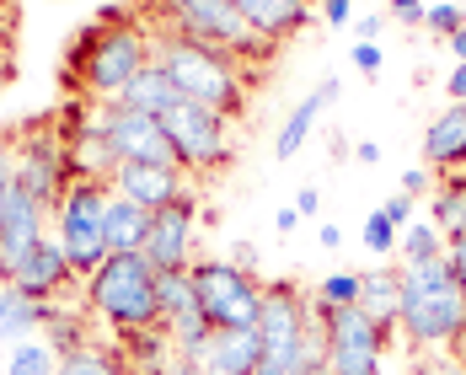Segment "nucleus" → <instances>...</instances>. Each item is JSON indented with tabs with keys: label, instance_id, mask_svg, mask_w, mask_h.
Here are the masks:
<instances>
[{
	"label": "nucleus",
	"instance_id": "1",
	"mask_svg": "<svg viewBox=\"0 0 466 375\" xmlns=\"http://www.w3.org/2000/svg\"><path fill=\"white\" fill-rule=\"evenodd\" d=\"M150 59H156V33L145 27L140 16H124V22H92L86 33L70 38L65 81L81 86L92 107H102V102H113V96L124 92Z\"/></svg>",
	"mask_w": 466,
	"mask_h": 375
},
{
	"label": "nucleus",
	"instance_id": "2",
	"mask_svg": "<svg viewBox=\"0 0 466 375\" xmlns=\"http://www.w3.org/2000/svg\"><path fill=\"white\" fill-rule=\"evenodd\" d=\"M156 65L172 76V86H177L183 102H198V107L220 113L226 124H236L247 113V76H241V65H236L226 48L156 33Z\"/></svg>",
	"mask_w": 466,
	"mask_h": 375
},
{
	"label": "nucleus",
	"instance_id": "3",
	"mask_svg": "<svg viewBox=\"0 0 466 375\" xmlns=\"http://www.w3.org/2000/svg\"><path fill=\"white\" fill-rule=\"evenodd\" d=\"M397 332L413 349H461L466 343V295L451 279V263H402V322Z\"/></svg>",
	"mask_w": 466,
	"mask_h": 375
},
{
	"label": "nucleus",
	"instance_id": "4",
	"mask_svg": "<svg viewBox=\"0 0 466 375\" xmlns=\"http://www.w3.org/2000/svg\"><path fill=\"white\" fill-rule=\"evenodd\" d=\"M140 16H156L150 33H172V38H187V44H209V48H226L236 65H252V59H274L279 44L258 38L241 11L231 0H161V5H140Z\"/></svg>",
	"mask_w": 466,
	"mask_h": 375
},
{
	"label": "nucleus",
	"instance_id": "5",
	"mask_svg": "<svg viewBox=\"0 0 466 375\" xmlns=\"http://www.w3.org/2000/svg\"><path fill=\"white\" fill-rule=\"evenodd\" d=\"M86 311L102 317L113 332H135L161 322V300H156V269L145 263V252H113L92 279H86Z\"/></svg>",
	"mask_w": 466,
	"mask_h": 375
},
{
	"label": "nucleus",
	"instance_id": "6",
	"mask_svg": "<svg viewBox=\"0 0 466 375\" xmlns=\"http://www.w3.org/2000/svg\"><path fill=\"white\" fill-rule=\"evenodd\" d=\"M107 198H113V183L102 177H76L65 188L59 209H54V241L65 247L76 279H92L96 269L107 263Z\"/></svg>",
	"mask_w": 466,
	"mask_h": 375
},
{
	"label": "nucleus",
	"instance_id": "7",
	"mask_svg": "<svg viewBox=\"0 0 466 375\" xmlns=\"http://www.w3.org/2000/svg\"><path fill=\"white\" fill-rule=\"evenodd\" d=\"M193 295H198V311L209 317V328H258L263 322V284L258 274L236 269L226 258H193L187 269Z\"/></svg>",
	"mask_w": 466,
	"mask_h": 375
},
{
	"label": "nucleus",
	"instance_id": "8",
	"mask_svg": "<svg viewBox=\"0 0 466 375\" xmlns=\"http://www.w3.org/2000/svg\"><path fill=\"white\" fill-rule=\"evenodd\" d=\"M161 129H167V140H172L177 167H183V172H193V177L226 172V167L236 161V135H231V124H226L220 113L198 107V102H177V107L161 118Z\"/></svg>",
	"mask_w": 466,
	"mask_h": 375
},
{
	"label": "nucleus",
	"instance_id": "9",
	"mask_svg": "<svg viewBox=\"0 0 466 375\" xmlns=\"http://www.w3.org/2000/svg\"><path fill=\"white\" fill-rule=\"evenodd\" d=\"M386 349L391 338L360 306H327V370L332 375H380Z\"/></svg>",
	"mask_w": 466,
	"mask_h": 375
},
{
	"label": "nucleus",
	"instance_id": "10",
	"mask_svg": "<svg viewBox=\"0 0 466 375\" xmlns=\"http://www.w3.org/2000/svg\"><path fill=\"white\" fill-rule=\"evenodd\" d=\"M96 124H102V135L113 145V161H118V167H177L161 118L129 113V107H118V102H102V107H96Z\"/></svg>",
	"mask_w": 466,
	"mask_h": 375
},
{
	"label": "nucleus",
	"instance_id": "11",
	"mask_svg": "<svg viewBox=\"0 0 466 375\" xmlns=\"http://www.w3.org/2000/svg\"><path fill=\"white\" fill-rule=\"evenodd\" d=\"M16 183L27 188V193H33V198L48 209V215L59 209L65 188L76 183L70 145L59 140V135H48V124H44V129H33L27 140H16Z\"/></svg>",
	"mask_w": 466,
	"mask_h": 375
},
{
	"label": "nucleus",
	"instance_id": "12",
	"mask_svg": "<svg viewBox=\"0 0 466 375\" xmlns=\"http://www.w3.org/2000/svg\"><path fill=\"white\" fill-rule=\"evenodd\" d=\"M198 188H187L177 204L156 209L150 215V236H145V263L156 274H172V269H193V226H198Z\"/></svg>",
	"mask_w": 466,
	"mask_h": 375
},
{
	"label": "nucleus",
	"instance_id": "13",
	"mask_svg": "<svg viewBox=\"0 0 466 375\" xmlns=\"http://www.w3.org/2000/svg\"><path fill=\"white\" fill-rule=\"evenodd\" d=\"M48 215L44 204L27 193L22 183H11V193H5V215H0V279L11 284V274L33 258V247L48 236Z\"/></svg>",
	"mask_w": 466,
	"mask_h": 375
},
{
	"label": "nucleus",
	"instance_id": "14",
	"mask_svg": "<svg viewBox=\"0 0 466 375\" xmlns=\"http://www.w3.org/2000/svg\"><path fill=\"white\" fill-rule=\"evenodd\" d=\"M76 284V269H70V258H65V247L44 236L38 247H33V258L11 274V289H22V295H33V300H59L65 289Z\"/></svg>",
	"mask_w": 466,
	"mask_h": 375
},
{
	"label": "nucleus",
	"instance_id": "15",
	"mask_svg": "<svg viewBox=\"0 0 466 375\" xmlns=\"http://www.w3.org/2000/svg\"><path fill=\"white\" fill-rule=\"evenodd\" d=\"M187 172L183 167H118L113 172V193H124V198H135L140 209H167V204H177L187 193Z\"/></svg>",
	"mask_w": 466,
	"mask_h": 375
},
{
	"label": "nucleus",
	"instance_id": "16",
	"mask_svg": "<svg viewBox=\"0 0 466 375\" xmlns=\"http://www.w3.org/2000/svg\"><path fill=\"white\" fill-rule=\"evenodd\" d=\"M231 5L241 11V22L258 38H268V44H289L295 33L311 27V5L306 0H231Z\"/></svg>",
	"mask_w": 466,
	"mask_h": 375
},
{
	"label": "nucleus",
	"instance_id": "17",
	"mask_svg": "<svg viewBox=\"0 0 466 375\" xmlns=\"http://www.w3.org/2000/svg\"><path fill=\"white\" fill-rule=\"evenodd\" d=\"M423 167L429 172H466V102H451L423 129Z\"/></svg>",
	"mask_w": 466,
	"mask_h": 375
},
{
	"label": "nucleus",
	"instance_id": "18",
	"mask_svg": "<svg viewBox=\"0 0 466 375\" xmlns=\"http://www.w3.org/2000/svg\"><path fill=\"white\" fill-rule=\"evenodd\" d=\"M354 306L386 338H397V322H402V269H370V274H360V300Z\"/></svg>",
	"mask_w": 466,
	"mask_h": 375
},
{
	"label": "nucleus",
	"instance_id": "19",
	"mask_svg": "<svg viewBox=\"0 0 466 375\" xmlns=\"http://www.w3.org/2000/svg\"><path fill=\"white\" fill-rule=\"evenodd\" d=\"M204 370H220V375H258L263 370V338L258 328H215L209 338V360Z\"/></svg>",
	"mask_w": 466,
	"mask_h": 375
},
{
	"label": "nucleus",
	"instance_id": "20",
	"mask_svg": "<svg viewBox=\"0 0 466 375\" xmlns=\"http://www.w3.org/2000/svg\"><path fill=\"white\" fill-rule=\"evenodd\" d=\"M338 92H343L338 81H322L317 92H306V96H300V107H295V113L284 118L279 140H274V156H279V161H295V150H300V145L311 140V129H317V118H322L327 107L338 102Z\"/></svg>",
	"mask_w": 466,
	"mask_h": 375
},
{
	"label": "nucleus",
	"instance_id": "21",
	"mask_svg": "<svg viewBox=\"0 0 466 375\" xmlns=\"http://www.w3.org/2000/svg\"><path fill=\"white\" fill-rule=\"evenodd\" d=\"M113 102H118V107H129V113H150V118H167V113H172V107H177L183 96H177V86H172V76H167V70H161V65L150 59V65H145L140 76H135V81H129L124 92L113 96Z\"/></svg>",
	"mask_w": 466,
	"mask_h": 375
},
{
	"label": "nucleus",
	"instance_id": "22",
	"mask_svg": "<svg viewBox=\"0 0 466 375\" xmlns=\"http://www.w3.org/2000/svg\"><path fill=\"white\" fill-rule=\"evenodd\" d=\"M118 354H124V365H129L135 375H161L172 360H177L167 322H156V328H135V332H118Z\"/></svg>",
	"mask_w": 466,
	"mask_h": 375
},
{
	"label": "nucleus",
	"instance_id": "23",
	"mask_svg": "<svg viewBox=\"0 0 466 375\" xmlns=\"http://www.w3.org/2000/svg\"><path fill=\"white\" fill-rule=\"evenodd\" d=\"M145 236H150V209L113 193L107 198V258L113 252H145Z\"/></svg>",
	"mask_w": 466,
	"mask_h": 375
},
{
	"label": "nucleus",
	"instance_id": "24",
	"mask_svg": "<svg viewBox=\"0 0 466 375\" xmlns=\"http://www.w3.org/2000/svg\"><path fill=\"white\" fill-rule=\"evenodd\" d=\"M48 306L54 300H33V295H22V289H0V338L5 343H22V338H38L48 322Z\"/></svg>",
	"mask_w": 466,
	"mask_h": 375
},
{
	"label": "nucleus",
	"instance_id": "25",
	"mask_svg": "<svg viewBox=\"0 0 466 375\" xmlns=\"http://www.w3.org/2000/svg\"><path fill=\"white\" fill-rule=\"evenodd\" d=\"M92 311L86 306H48V322H44V343L65 360V354H81L92 349Z\"/></svg>",
	"mask_w": 466,
	"mask_h": 375
},
{
	"label": "nucleus",
	"instance_id": "26",
	"mask_svg": "<svg viewBox=\"0 0 466 375\" xmlns=\"http://www.w3.org/2000/svg\"><path fill=\"white\" fill-rule=\"evenodd\" d=\"M429 220L445 236L466 231V172H445V177L434 183V193H429Z\"/></svg>",
	"mask_w": 466,
	"mask_h": 375
},
{
	"label": "nucleus",
	"instance_id": "27",
	"mask_svg": "<svg viewBox=\"0 0 466 375\" xmlns=\"http://www.w3.org/2000/svg\"><path fill=\"white\" fill-rule=\"evenodd\" d=\"M167 332H172V349H177V360H209V338H215V328H209V317L204 311H187V317H177V322H167Z\"/></svg>",
	"mask_w": 466,
	"mask_h": 375
},
{
	"label": "nucleus",
	"instance_id": "28",
	"mask_svg": "<svg viewBox=\"0 0 466 375\" xmlns=\"http://www.w3.org/2000/svg\"><path fill=\"white\" fill-rule=\"evenodd\" d=\"M156 300H161V322H177V317H187V311H198V295H193L187 269L156 274Z\"/></svg>",
	"mask_w": 466,
	"mask_h": 375
},
{
	"label": "nucleus",
	"instance_id": "29",
	"mask_svg": "<svg viewBox=\"0 0 466 375\" xmlns=\"http://www.w3.org/2000/svg\"><path fill=\"white\" fill-rule=\"evenodd\" d=\"M5 375H59V354L44 343V332L38 338H22L5 354Z\"/></svg>",
	"mask_w": 466,
	"mask_h": 375
},
{
	"label": "nucleus",
	"instance_id": "30",
	"mask_svg": "<svg viewBox=\"0 0 466 375\" xmlns=\"http://www.w3.org/2000/svg\"><path fill=\"white\" fill-rule=\"evenodd\" d=\"M59 375H135V370L124 365L118 349L92 343V349H81V354H65V360H59Z\"/></svg>",
	"mask_w": 466,
	"mask_h": 375
},
{
	"label": "nucleus",
	"instance_id": "31",
	"mask_svg": "<svg viewBox=\"0 0 466 375\" xmlns=\"http://www.w3.org/2000/svg\"><path fill=\"white\" fill-rule=\"evenodd\" d=\"M397 247H402L408 263H434V258H445V231L434 220H413V226H402Z\"/></svg>",
	"mask_w": 466,
	"mask_h": 375
},
{
	"label": "nucleus",
	"instance_id": "32",
	"mask_svg": "<svg viewBox=\"0 0 466 375\" xmlns=\"http://www.w3.org/2000/svg\"><path fill=\"white\" fill-rule=\"evenodd\" d=\"M423 27H429L434 38H445V44H451V38H456V33L466 27V5H456V0H440V5H429Z\"/></svg>",
	"mask_w": 466,
	"mask_h": 375
},
{
	"label": "nucleus",
	"instance_id": "33",
	"mask_svg": "<svg viewBox=\"0 0 466 375\" xmlns=\"http://www.w3.org/2000/svg\"><path fill=\"white\" fill-rule=\"evenodd\" d=\"M317 295H322L327 306H354L360 300V274H327Z\"/></svg>",
	"mask_w": 466,
	"mask_h": 375
},
{
	"label": "nucleus",
	"instance_id": "34",
	"mask_svg": "<svg viewBox=\"0 0 466 375\" xmlns=\"http://www.w3.org/2000/svg\"><path fill=\"white\" fill-rule=\"evenodd\" d=\"M397 226H391V220H386V215H380V209H375L370 220H365V247H370L375 258H386V252H391V247H397Z\"/></svg>",
	"mask_w": 466,
	"mask_h": 375
},
{
	"label": "nucleus",
	"instance_id": "35",
	"mask_svg": "<svg viewBox=\"0 0 466 375\" xmlns=\"http://www.w3.org/2000/svg\"><path fill=\"white\" fill-rule=\"evenodd\" d=\"M380 215H386V220H391V226L402 231V226H413V220H419V198H408V193L397 188V193H391V198L380 204Z\"/></svg>",
	"mask_w": 466,
	"mask_h": 375
},
{
	"label": "nucleus",
	"instance_id": "36",
	"mask_svg": "<svg viewBox=\"0 0 466 375\" xmlns=\"http://www.w3.org/2000/svg\"><path fill=\"white\" fill-rule=\"evenodd\" d=\"M445 263H451V279L466 295V231L461 236H445Z\"/></svg>",
	"mask_w": 466,
	"mask_h": 375
},
{
	"label": "nucleus",
	"instance_id": "37",
	"mask_svg": "<svg viewBox=\"0 0 466 375\" xmlns=\"http://www.w3.org/2000/svg\"><path fill=\"white\" fill-rule=\"evenodd\" d=\"M349 59H354V70H360V76H380V65H386L380 44H354V48H349Z\"/></svg>",
	"mask_w": 466,
	"mask_h": 375
},
{
	"label": "nucleus",
	"instance_id": "38",
	"mask_svg": "<svg viewBox=\"0 0 466 375\" xmlns=\"http://www.w3.org/2000/svg\"><path fill=\"white\" fill-rule=\"evenodd\" d=\"M16 183V140H0V215H5V193Z\"/></svg>",
	"mask_w": 466,
	"mask_h": 375
},
{
	"label": "nucleus",
	"instance_id": "39",
	"mask_svg": "<svg viewBox=\"0 0 466 375\" xmlns=\"http://www.w3.org/2000/svg\"><path fill=\"white\" fill-rule=\"evenodd\" d=\"M434 183H440V177H434V172H423V167H408V172H402V193H408V198L434 193Z\"/></svg>",
	"mask_w": 466,
	"mask_h": 375
},
{
	"label": "nucleus",
	"instance_id": "40",
	"mask_svg": "<svg viewBox=\"0 0 466 375\" xmlns=\"http://www.w3.org/2000/svg\"><path fill=\"white\" fill-rule=\"evenodd\" d=\"M317 5H322L327 27H349V22H354V0H317Z\"/></svg>",
	"mask_w": 466,
	"mask_h": 375
},
{
	"label": "nucleus",
	"instance_id": "41",
	"mask_svg": "<svg viewBox=\"0 0 466 375\" xmlns=\"http://www.w3.org/2000/svg\"><path fill=\"white\" fill-rule=\"evenodd\" d=\"M380 27H386V16H380V11L354 16V33H360V44H375V38H380Z\"/></svg>",
	"mask_w": 466,
	"mask_h": 375
},
{
	"label": "nucleus",
	"instance_id": "42",
	"mask_svg": "<svg viewBox=\"0 0 466 375\" xmlns=\"http://www.w3.org/2000/svg\"><path fill=\"white\" fill-rule=\"evenodd\" d=\"M317 209H322V193H317V188H300V193H295V215H300V220H311Z\"/></svg>",
	"mask_w": 466,
	"mask_h": 375
},
{
	"label": "nucleus",
	"instance_id": "43",
	"mask_svg": "<svg viewBox=\"0 0 466 375\" xmlns=\"http://www.w3.org/2000/svg\"><path fill=\"white\" fill-rule=\"evenodd\" d=\"M231 263L252 274V263H258V247H252V241H236V247H231Z\"/></svg>",
	"mask_w": 466,
	"mask_h": 375
},
{
	"label": "nucleus",
	"instance_id": "44",
	"mask_svg": "<svg viewBox=\"0 0 466 375\" xmlns=\"http://www.w3.org/2000/svg\"><path fill=\"white\" fill-rule=\"evenodd\" d=\"M445 96H451V102H466V65H456V70H451V81H445Z\"/></svg>",
	"mask_w": 466,
	"mask_h": 375
},
{
	"label": "nucleus",
	"instance_id": "45",
	"mask_svg": "<svg viewBox=\"0 0 466 375\" xmlns=\"http://www.w3.org/2000/svg\"><path fill=\"white\" fill-rule=\"evenodd\" d=\"M161 375H209V370H204L198 360H172V365H167Z\"/></svg>",
	"mask_w": 466,
	"mask_h": 375
},
{
	"label": "nucleus",
	"instance_id": "46",
	"mask_svg": "<svg viewBox=\"0 0 466 375\" xmlns=\"http://www.w3.org/2000/svg\"><path fill=\"white\" fill-rule=\"evenodd\" d=\"M295 226H300V215H295V204H289V209H279V215H274V231H279V236H289V231H295Z\"/></svg>",
	"mask_w": 466,
	"mask_h": 375
},
{
	"label": "nucleus",
	"instance_id": "47",
	"mask_svg": "<svg viewBox=\"0 0 466 375\" xmlns=\"http://www.w3.org/2000/svg\"><path fill=\"white\" fill-rule=\"evenodd\" d=\"M11 54H16V27L0 22V59H11Z\"/></svg>",
	"mask_w": 466,
	"mask_h": 375
},
{
	"label": "nucleus",
	"instance_id": "48",
	"mask_svg": "<svg viewBox=\"0 0 466 375\" xmlns=\"http://www.w3.org/2000/svg\"><path fill=\"white\" fill-rule=\"evenodd\" d=\"M413 375H461V370H456V365H445V360H423Z\"/></svg>",
	"mask_w": 466,
	"mask_h": 375
},
{
	"label": "nucleus",
	"instance_id": "49",
	"mask_svg": "<svg viewBox=\"0 0 466 375\" xmlns=\"http://www.w3.org/2000/svg\"><path fill=\"white\" fill-rule=\"evenodd\" d=\"M354 156H360L365 167H375V161H380V145H375V140H360V145H354Z\"/></svg>",
	"mask_w": 466,
	"mask_h": 375
},
{
	"label": "nucleus",
	"instance_id": "50",
	"mask_svg": "<svg viewBox=\"0 0 466 375\" xmlns=\"http://www.w3.org/2000/svg\"><path fill=\"white\" fill-rule=\"evenodd\" d=\"M322 247L327 252H338V247H343V231H338V226H322Z\"/></svg>",
	"mask_w": 466,
	"mask_h": 375
},
{
	"label": "nucleus",
	"instance_id": "51",
	"mask_svg": "<svg viewBox=\"0 0 466 375\" xmlns=\"http://www.w3.org/2000/svg\"><path fill=\"white\" fill-rule=\"evenodd\" d=\"M445 48L456 54V65H466V27H461V33H456V38H451V44H445Z\"/></svg>",
	"mask_w": 466,
	"mask_h": 375
},
{
	"label": "nucleus",
	"instance_id": "52",
	"mask_svg": "<svg viewBox=\"0 0 466 375\" xmlns=\"http://www.w3.org/2000/svg\"><path fill=\"white\" fill-rule=\"evenodd\" d=\"M380 5H386V11L397 16V11H413V5H423V0H380Z\"/></svg>",
	"mask_w": 466,
	"mask_h": 375
},
{
	"label": "nucleus",
	"instance_id": "53",
	"mask_svg": "<svg viewBox=\"0 0 466 375\" xmlns=\"http://www.w3.org/2000/svg\"><path fill=\"white\" fill-rule=\"evenodd\" d=\"M11 76H16V59H0V86H11Z\"/></svg>",
	"mask_w": 466,
	"mask_h": 375
},
{
	"label": "nucleus",
	"instance_id": "54",
	"mask_svg": "<svg viewBox=\"0 0 466 375\" xmlns=\"http://www.w3.org/2000/svg\"><path fill=\"white\" fill-rule=\"evenodd\" d=\"M300 375H332V370H327V365H317V370H300Z\"/></svg>",
	"mask_w": 466,
	"mask_h": 375
},
{
	"label": "nucleus",
	"instance_id": "55",
	"mask_svg": "<svg viewBox=\"0 0 466 375\" xmlns=\"http://www.w3.org/2000/svg\"><path fill=\"white\" fill-rule=\"evenodd\" d=\"M456 5H466V0H456Z\"/></svg>",
	"mask_w": 466,
	"mask_h": 375
},
{
	"label": "nucleus",
	"instance_id": "56",
	"mask_svg": "<svg viewBox=\"0 0 466 375\" xmlns=\"http://www.w3.org/2000/svg\"><path fill=\"white\" fill-rule=\"evenodd\" d=\"M209 375H220V370H209Z\"/></svg>",
	"mask_w": 466,
	"mask_h": 375
}]
</instances>
